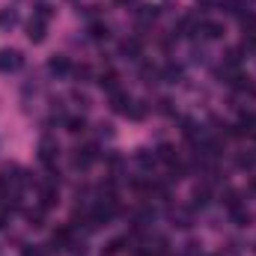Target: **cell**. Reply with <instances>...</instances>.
I'll list each match as a JSON object with an SVG mask.
<instances>
[{
	"mask_svg": "<svg viewBox=\"0 0 256 256\" xmlns=\"http://www.w3.org/2000/svg\"><path fill=\"white\" fill-rule=\"evenodd\" d=\"M161 78H164L167 84H176V80L182 78V68H179V66H167V68L161 72Z\"/></svg>",
	"mask_w": 256,
	"mask_h": 256,
	"instance_id": "obj_22",
	"label": "cell"
},
{
	"mask_svg": "<svg viewBox=\"0 0 256 256\" xmlns=\"http://www.w3.org/2000/svg\"><path fill=\"white\" fill-rule=\"evenodd\" d=\"M84 128H86L84 116H68V120H66V131H68V134H80Z\"/></svg>",
	"mask_w": 256,
	"mask_h": 256,
	"instance_id": "obj_18",
	"label": "cell"
},
{
	"mask_svg": "<svg viewBox=\"0 0 256 256\" xmlns=\"http://www.w3.org/2000/svg\"><path fill=\"white\" fill-rule=\"evenodd\" d=\"M220 6H224V9H226V12H230V15H242V12H244V9H248V6H244V3H242V0H224V3H220Z\"/></svg>",
	"mask_w": 256,
	"mask_h": 256,
	"instance_id": "obj_23",
	"label": "cell"
},
{
	"mask_svg": "<svg viewBox=\"0 0 256 256\" xmlns=\"http://www.w3.org/2000/svg\"><path fill=\"white\" fill-rule=\"evenodd\" d=\"M137 18H140L143 24H146V21H155V18H158V6H140V9H137Z\"/></svg>",
	"mask_w": 256,
	"mask_h": 256,
	"instance_id": "obj_20",
	"label": "cell"
},
{
	"mask_svg": "<svg viewBox=\"0 0 256 256\" xmlns=\"http://www.w3.org/2000/svg\"><path fill=\"white\" fill-rule=\"evenodd\" d=\"M72 74H74L78 80H84V78H90L92 72H90V66H78V68H72Z\"/></svg>",
	"mask_w": 256,
	"mask_h": 256,
	"instance_id": "obj_28",
	"label": "cell"
},
{
	"mask_svg": "<svg viewBox=\"0 0 256 256\" xmlns=\"http://www.w3.org/2000/svg\"><path fill=\"white\" fill-rule=\"evenodd\" d=\"M170 220H173L176 226H182V230H188V226L194 224V218H191L188 208H173V212H170Z\"/></svg>",
	"mask_w": 256,
	"mask_h": 256,
	"instance_id": "obj_14",
	"label": "cell"
},
{
	"mask_svg": "<svg viewBox=\"0 0 256 256\" xmlns=\"http://www.w3.org/2000/svg\"><path fill=\"white\" fill-rule=\"evenodd\" d=\"M98 134H102V137H114V126L102 122V126H98Z\"/></svg>",
	"mask_w": 256,
	"mask_h": 256,
	"instance_id": "obj_29",
	"label": "cell"
},
{
	"mask_svg": "<svg viewBox=\"0 0 256 256\" xmlns=\"http://www.w3.org/2000/svg\"><path fill=\"white\" fill-rule=\"evenodd\" d=\"M57 200H60V191H57V185L51 182V185H45L42 191H39V206L48 212V208H54L57 206Z\"/></svg>",
	"mask_w": 256,
	"mask_h": 256,
	"instance_id": "obj_6",
	"label": "cell"
},
{
	"mask_svg": "<svg viewBox=\"0 0 256 256\" xmlns=\"http://www.w3.org/2000/svg\"><path fill=\"white\" fill-rule=\"evenodd\" d=\"M98 86H102L104 92H116V90H120V74H116V72H104V74L98 78Z\"/></svg>",
	"mask_w": 256,
	"mask_h": 256,
	"instance_id": "obj_12",
	"label": "cell"
},
{
	"mask_svg": "<svg viewBox=\"0 0 256 256\" xmlns=\"http://www.w3.org/2000/svg\"><path fill=\"white\" fill-rule=\"evenodd\" d=\"M6 224H9V206H6V208H0V230H3Z\"/></svg>",
	"mask_w": 256,
	"mask_h": 256,
	"instance_id": "obj_30",
	"label": "cell"
},
{
	"mask_svg": "<svg viewBox=\"0 0 256 256\" xmlns=\"http://www.w3.org/2000/svg\"><path fill=\"white\" fill-rule=\"evenodd\" d=\"M208 196H212L208 185H200V188H194V206H208Z\"/></svg>",
	"mask_w": 256,
	"mask_h": 256,
	"instance_id": "obj_17",
	"label": "cell"
},
{
	"mask_svg": "<svg viewBox=\"0 0 256 256\" xmlns=\"http://www.w3.org/2000/svg\"><path fill=\"white\" fill-rule=\"evenodd\" d=\"M24 256H45L39 248H24Z\"/></svg>",
	"mask_w": 256,
	"mask_h": 256,
	"instance_id": "obj_31",
	"label": "cell"
},
{
	"mask_svg": "<svg viewBox=\"0 0 256 256\" xmlns=\"http://www.w3.org/2000/svg\"><path fill=\"white\" fill-rule=\"evenodd\" d=\"M90 36H92L96 42H102V39H108V36H110V30H108V24L96 21V24H90Z\"/></svg>",
	"mask_w": 256,
	"mask_h": 256,
	"instance_id": "obj_16",
	"label": "cell"
},
{
	"mask_svg": "<svg viewBox=\"0 0 256 256\" xmlns=\"http://www.w3.org/2000/svg\"><path fill=\"white\" fill-rule=\"evenodd\" d=\"M24 66V54L15 48H0V74H12Z\"/></svg>",
	"mask_w": 256,
	"mask_h": 256,
	"instance_id": "obj_1",
	"label": "cell"
},
{
	"mask_svg": "<svg viewBox=\"0 0 256 256\" xmlns=\"http://www.w3.org/2000/svg\"><path fill=\"white\" fill-rule=\"evenodd\" d=\"M42 212H45L42 206H39L36 212H27V220H30V226H42Z\"/></svg>",
	"mask_w": 256,
	"mask_h": 256,
	"instance_id": "obj_26",
	"label": "cell"
},
{
	"mask_svg": "<svg viewBox=\"0 0 256 256\" xmlns=\"http://www.w3.org/2000/svg\"><path fill=\"white\" fill-rule=\"evenodd\" d=\"M110 108H114V114L128 116V114H131V108H134V98H131L128 92H122V90H116V92H110Z\"/></svg>",
	"mask_w": 256,
	"mask_h": 256,
	"instance_id": "obj_3",
	"label": "cell"
},
{
	"mask_svg": "<svg viewBox=\"0 0 256 256\" xmlns=\"http://www.w3.org/2000/svg\"><path fill=\"white\" fill-rule=\"evenodd\" d=\"M15 24H18V9L3 6V9H0V30H3V33H9Z\"/></svg>",
	"mask_w": 256,
	"mask_h": 256,
	"instance_id": "obj_10",
	"label": "cell"
},
{
	"mask_svg": "<svg viewBox=\"0 0 256 256\" xmlns=\"http://www.w3.org/2000/svg\"><path fill=\"white\" fill-rule=\"evenodd\" d=\"M155 158H158V161H164V164H170V167L179 161V158H176V149H173L170 143H161V146L155 149Z\"/></svg>",
	"mask_w": 256,
	"mask_h": 256,
	"instance_id": "obj_13",
	"label": "cell"
},
{
	"mask_svg": "<svg viewBox=\"0 0 256 256\" xmlns=\"http://www.w3.org/2000/svg\"><path fill=\"white\" fill-rule=\"evenodd\" d=\"M45 30H48V27H45V21H42V18H30V24H27V39H30L33 45H42V42H45V36H48Z\"/></svg>",
	"mask_w": 256,
	"mask_h": 256,
	"instance_id": "obj_5",
	"label": "cell"
},
{
	"mask_svg": "<svg viewBox=\"0 0 256 256\" xmlns=\"http://www.w3.org/2000/svg\"><path fill=\"white\" fill-rule=\"evenodd\" d=\"M134 158H137V164H140V167H146V170H149V167H155V161H158V158H155V152H149V149H137V155H134Z\"/></svg>",
	"mask_w": 256,
	"mask_h": 256,
	"instance_id": "obj_15",
	"label": "cell"
},
{
	"mask_svg": "<svg viewBox=\"0 0 256 256\" xmlns=\"http://www.w3.org/2000/svg\"><path fill=\"white\" fill-rule=\"evenodd\" d=\"M116 3H120V6H134L137 0H116Z\"/></svg>",
	"mask_w": 256,
	"mask_h": 256,
	"instance_id": "obj_32",
	"label": "cell"
},
{
	"mask_svg": "<svg viewBox=\"0 0 256 256\" xmlns=\"http://www.w3.org/2000/svg\"><path fill=\"white\" fill-rule=\"evenodd\" d=\"M140 51H143L140 39H122V42H120V54H122L126 60H137V57H140Z\"/></svg>",
	"mask_w": 256,
	"mask_h": 256,
	"instance_id": "obj_9",
	"label": "cell"
},
{
	"mask_svg": "<svg viewBox=\"0 0 256 256\" xmlns=\"http://www.w3.org/2000/svg\"><path fill=\"white\" fill-rule=\"evenodd\" d=\"M48 72H51V74H68V72H72L68 57H63V54H54V57L48 60Z\"/></svg>",
	"mask_w": 256,
	"mask_h": 256,
	"instance_id": "obj_11",
	"label": "cell"
},
{
	"mask_svg": "<svg viewBox=\"0 0 256 256\" xmlns=\"http://www.w3.org/2000/svg\"><path fill=\"white\" fill-rule=\"evenodd\" d=\"M242 51H256V33H244V42H242Z\"/></svg>",
	"mask_w": 256,
	"mask_h": 256,
	"instance_id": "obj_27",
	"label": "cell"
},
{
	"mask_svg": "<svg viewBox=\"0 0 256 256\" xmlns=\"http://www.w3.org/2000/svg\"><path fill=\"white\" fill-rule=\"evenodd\" d=\"M74 242H72V226H60V230H54V236H51V250H57V254H63L68 250Z\"/></svg>",
	"mask_w": 256,
	"mask_h": 256,
	"instance_id": "obj_4",
	"label": "cell"
},
{
	"mask_svg": "<svg viewBox=\"0 0 256 256\" xmlns=\"http://www.w3.org/2000/svg\"><path fill=\"white\" fill-rule=\"evenodd\" d=\"M238 21H242L244 33H256V15H254V12H242V15H238Z\"/></svg>",
	"mask_w": 256,
	"mask_h": 256,
	"instance_id": "obj_21",
	"label": "cell"
},
{
	"mask_svg": "<svg viewBox=\"0 0 256 256\" xmlns=\"http://www.w3.org/2000/svg\"><path fill=\"white\" fill-rule=\"evenodd\" d=\"M232 220H236V226H248L250 224V214L238 206V208H232Z\"/></svg>",
	"mask_w": 256,
	"mask_h": 256,
	"instance_id": "obj_24",
	"label": "cell"
},
{
	"mask_svg": "<svg viewBox=\"0 0 256 256\" xmlns=\"http://www.w3.org/2000/svg\"><path fill=\"white\" fill-rule=\"evenodd\" d=\"M57 155H60V146H57V140L45 134V137L39 140V161H42L45 167H54V161H57Z\"/></svg>",
	"mask_w": 256,
	"mask_h": 256,
	"instance_id": "obj_2",
	"label": "cell"
},
{
	"mask_svg": "<svg viewBox=\"0 0 256 256\" xmlns=\"http://www.w3.org/2000/svg\"><path fill=\"white\" fill-rule=\"evenodd\" d=\"M51 12H54V9H51V3H39L33 18H42V21H48V18H51Z\"/></svg>",
	"mask_w": 256,
	"mask_h": 256,
	"instance_id": "obj_25",
	"label": "cell"
},
{
	"mask_svg": "<svg viewBox=\"0 0 256 256\" xmlns=\"http://www.w3.org/2000/svg\"><path fill=\"white\" fill-rule=\"evenodd\" d=\"M126 244H128V238H114V242H108V248H104V256H120Z\"/></svg>",
	"mask_w": 256,
	"mask_h": 256,
	"instance_id": "obj_19",
	"label": "cell"
},
{
	"mask_svg": "<svg viewBox=\"0 0 256 256\" xmlns=\"http://www.w3.org/2000/svg\"><path fill=\"white\" fill-rule=\"evenodd\" d=\"M98 158V149L96 146H86V149H78L74 152V167H80V170H86L92 161Z\"/></svg>",
	"mask_w": 256,
	"mask_h": 256,
	"instance_id": "obj_8",
	"label": "cell"
},
{
	"mask_svg": "<svg viewBox=\"0 0 256 256\" xmlns=\"http://www.w3.org/2000/svg\"><path fill=\"white\" fill-rule=\"evenodd\" d=\"M202 39H220L224 36V24L220 21H200V30H196Z\"/></svg>",
	"mask_w": 256,
	"mask_h": 256,
	"instance_id": "obj_7",
	"label": "cell"
}]
</instances>
